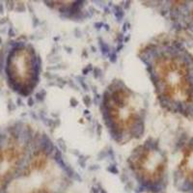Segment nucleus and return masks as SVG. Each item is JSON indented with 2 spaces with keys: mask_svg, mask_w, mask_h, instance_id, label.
<instances>
[{
  "mask_svg": "<svg viewBox=\"0 0 193 193\" xmlns=\"http://www.w3.org/2000/svg\"><path fill=\"white\" fill-rule=\"evenodd\" d=\"M145 65L161 107L193 119V55L181 43L160 41L141 49Z\"/></svg>",
  "mask_w": 193,
  "mask_h": 193,
  "instance_id": "f257e3e1",
  "label": "nucleus"
},
{
  "mask_svg": "<svg viewBox=\"0 0 193 193\" xmlns=\"http://www.w3.org/2000/svg\"><path fill=\"white\" fill-rule=\"evenodd\" d=\"M101 111L104 126L116 143L126 144L144 134L147 102L121 79L112 80L104 90Z\"/></svg>",
  "mask_w": 193,
  "mask_h": 193,
  "instance_id": "f03ea898",
  "label": "nucleus"
},
{
  "mask_svg": "<svg viewBox=\"0 0 193 193\" xmlns=\"http://www.w3.org/2000/svg\"><path fill=\"white\" fill-rule=\"evenodd\" d=\"M69 176L59 154L44 137H36L26 163L2 193H64Z\"/></svg>",
  "mask_w": 193,
  "mask_h": 193,
  "instance_id": "7ed1b4c3",
  "label": "nucleus"
},
{
  "mask_svg": "<svg viewBox=\"0 0 193 193\" xmlns=\"http://www.w3.org/2000/svg\"><path fill=\"white\" fill-rule=\"evenodd\" d=\"M134 180L144 191L162 193L168 185V158L158 142L148 138L131 151L128 159Z\"/></svg>",
  "mask_w": 193,
  "mask_h": 193,
  "instance_id": "20e7f679",
  "label": "nucleus"
},
{
  "mask_svg": "<svg viewBox=\"0 0 193 193\" xmlns=\"http://www.w3.org/2000/svg\"><path fill=\"white\" fill-rule=\"evenodd\" d=\"M41 65V58L32 45L11 42L4 65L10 88L18 95L29 96L38 86Z\"/></svg>",
  "mask_w": 193,
  "mask_h": 193,
  "instance_id": "39448f33",
  "label": "nucleus"
},
{
  "mask_svg": "<svg viewBox=\"0 0 193 193\" xmlns=\"http://www.w3.org/2000/svg\"><path fill=\"white\" fill-rule=\"evenodd\" d=\"M174 185L181 192H193V137L182 149V154L174 171Z\"/></svg>",
  "mask_w": 193,
  "mask_h": 193,
  "instance_id": "423d86ee",
  "label": "nucleus"
}]
</instances>
